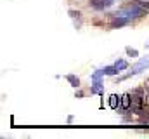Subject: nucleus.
I'll use <instances>...</instances> for the list:
<instances>
[{"label":"nucleus","instance_id":"obj_1","mask_svg":"<svg viewBox=\"0 0 149 139\" xmlns=\"http://www.w3.org/2000/svg\"><path fill=\"white\" fill-rule=\"evenodd\" d=\"M146 14V7H142V5H139V4H135L134 2V5H128V7H123V9H120V11H116L113 16H118V18H125V19H135V18H141V16H144Z\"/></svg>","mask_w":149,"mask_h":139},{"label":"nucleus","instance_id":"obj_2","mask_svg":"<svg viewBox=\"0 0 149 139\" xmlns=\"http://www.w3.org/2000/svg\"><path fill=\"white\" fill-rule=\"evenodd\" d=\"M88 2H90V5H92L94 9H97V11L108 9V7H111L113 4H114V0H88Z\"/></svg>","mask_w":149,"mask_h":139},{"label":"nucleus","instance_id":"obj_3","mask_svg":"<svg viewBox=\"0 0 149 139\" xmlns=\"http://www.w3.org/2000/svg\"><path fill=\"white\" fill-rule=\"evenodd\" d=\"M148 66H149V58H142V59H141V61H139L135 66H132V71H130L127 77H130V75H135V73H139L141 70L148 68Z\"/></svg>","mask_w":149,"mask_h":139},{"label":"nucleus","instance_id":"obj_4","mask_svg":"<svg viewBox=\"0 0 149 139\" xmlns=\"http://www.w3.org/2000/svg\"><path fill=\"white\" fill-rule=\"evenodd\" d=\"M139 94H141V91L137 92V96H132V110L135 113H141V108H142V98Z\"/></svg>","mask_w":149,"mask_h":139},{"label":"nucleus","instance_id":"obj_5","mask_svg":"<svg viewBox=\"0 0 149 139\" xmlns=\"http://www.w3.org/2000/svg\"><path fill=\"white\" fill-rule=\"evenodd\" d=\"M132 106V96L130 94H125L121 98V104H120V110H128Z\"/></svg>","mask_w":149,"mask_h":139},{"label":"nucleus","instance_id":"obj_6","mask_svg":"<svg viewBox=\"0 0 149 139\" xmlns=\"http://www.w3.org/2000/svg\"><path fill=\"white\" fill-rule=\"evenodd\" d=\"M128 23V19H125V18H118V16H114V19H113L111 23V28H120V26H125Z\"/></svg>","mask_w":149,"mask_h":139},{"label":"nucleus","instance_id":"obj_7","mask_svg":"<svg viewBox=\"0 0 149 139\" xmlns=\"http://www.w3.org/2000/svg\"><path fill=\"white\" fill-rule=\"evenodd\" d=\"M120 104H121V98H118V96L113 94L111 98H109V106L116 110V108H120Z\"/></svg>","mask_w":149,"mask_h":139},{"label":"nucleus","instance_id":"obj_8","mask_svg":"<svg viewBox=\"0 0 149 139\" xmlns=\"http://www.w3.org/2000/svg\"><path fill=\"white\" fill-rule=\"evenodd\" d=\"M90 92H92V94H99V92H102V84H101L99 80H94V87L90 89Z\"/></svg>","mask_w":149,"mask_h":139},{"label":"nucleus","instance_id":"obj_9","mask_svg":"<svg viewBox=\"0 0 149 139\" xmlns=\"http://www.w3.org/2000/svg\"><path fill=\"white\" fill-rule=\"evenodd\" d=\"M114 66L118 68V71H121V70H127V68H128V63H127L125 59H118V61L114 63Z\"/></svg>","mask_w":149,"mask_h":139},{"label":"nucleus","instance_id":"obj_10","mask_svg":"<svg viewBox=\"0 0 149 139\" xmlns=\"http://www.w3.org/2000/svg\"><path fill=\"white\" fill-rule=\"evenodd\" d=\"M66 78H68V82H70L73 87H78V85H80V80H78V77H74V75H68Z\"/></svg>","mask_w":149,"mask_h":139},{"label":"nucleus","instance_id":"obj_11","mask_svg":"<svg viewBox=\"0 0 149 139\" xmlns=\"http://www.w3.org/2000/svg\"><path fill=\"white\" fill-rule=\"evenodd\" d=\"M104 71H106V75H116L118 73V68L116 66H106Z\"/></svg>","mask_w":149,"mask_h":139},{"label":"nucleus","instance_id":"obj_12","mask_svg":"<svg viewBox=\"0 0 149 139\" xmlns=\"http://www.w3.org/2000/svg\"><path fill=\"white\" fill-rule=\"evenodd\" d=\"M101 75H106V71H104V70H97V71L92 75V80H99V78H101Z\"/></svg>","mask_w":149,"mask_h":139},{"label":"nucleus","instance_id":"obj_13","mask_svg":"<svg viewBox=\"0 0 149 139\" xmlns=\"http://www.w3.org/2000/svg\"><path fill=\"white\" fill-rule=\"evenodd\" d=\"M127 52H128L130 56H134V58L137 56V51H135V49H130V47H127Z\"/></svg>","mask_w":149,"mask_h":139},{"label":"nucleus","instance_id":"obj_14","mask_svg":"<svg viewBox=\"0 0 149 139\" xmlns=\"http://www.w3.org/2000/svg\"><path fill=\"white\" fill-rule=\"evenodd\" d=\"M70 16H71V18H78L80 14H78V12H74V11H70Z\"/></svg>","mask_w":149,"mask_h":139}]
</instances>
